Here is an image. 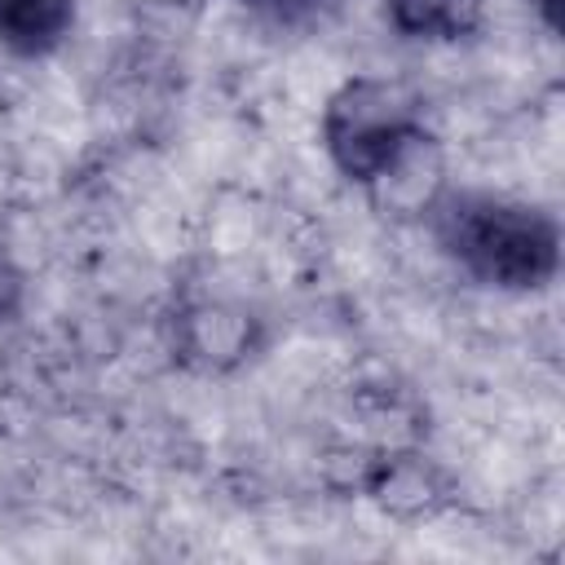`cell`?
<instances>
[{"mask_svg": "<svg viewBox=\"0 0 565 565\" xmlns=\"http://www.w3.org/2000/svg\"><path fill=\"white\" fill-rule=\"evenodd\" d=\"M256 18H265L269 26H287V31H300V26H313L331 13L335 0H243Z\"/></svg>", "mask_w": 565, "mask_h": 565, "instance_id": "cell-5", "label": "cell"}, {"mask_svg": "<svg viewBox=\"0 0 565 565\" xmlns=\"http://www.w3.org/2000/svg\"><path fill=\"white\" fill-rule=\"evenodd\" d=\"M75 22V0H0V44L22 57L53 53Z\"/></svg>", "mask_w": 565, "mask_h": 565, "instance_id": "cell-3", "label": "cell"}, {"mask_svg": "<svg viewBox=\"0 0 565 565\" xmlns=\"http://www.w3.org/2000/svg\"><path fill=\"white\" fill-rule=\"evenodd\" d=\"M428 212L437 247L481 287L539 291L561 269V230L552 212L534 203L486 190H450Z\"/></svg>", "mask_w": 565, "mask_h": 565, "instance_id": "cell-1", "label": "cell"}, {"mask_svg": "<svg viewBox=\"0 0 565 565\" xmlns=\"http://www.w3.org/2000/svg\"><path fill=\"white\" fill-rule=\"evenodd\" d=\"M322 146L349 181L366 190H388L415 177L433 137L424 128V102L406 84L358 75L327 97Z\"/></svg>", "mask_w": 565, "mask_h": 565, "instance_id": "cell-2", "label": "cell"}, {"mask_svg": "<svg viewBox=\"0 0 565 565\" xmlns=\"http://www.w3.org/2000/svg\"><path fill=\"white\" fill-rule=\"evenodd\" d=\"M384 13L406 40L455 44L477 35L486 18V0H384Z\"/></svg>", "mask_w": 565, "mask_h": 565, "instance_id": "cell-4", "label": "cell"}]
</instances>
